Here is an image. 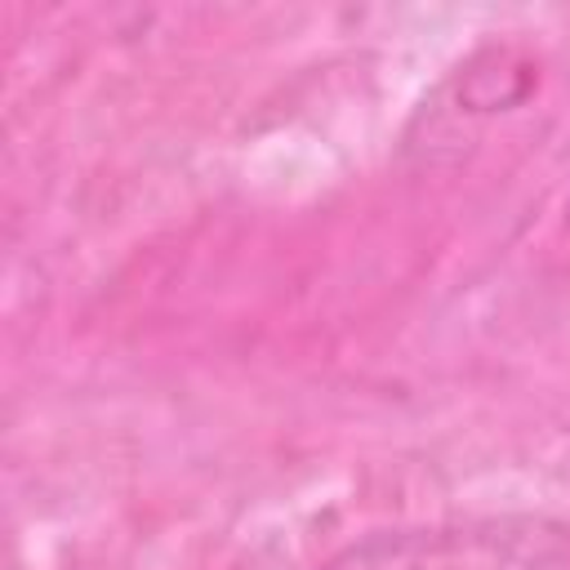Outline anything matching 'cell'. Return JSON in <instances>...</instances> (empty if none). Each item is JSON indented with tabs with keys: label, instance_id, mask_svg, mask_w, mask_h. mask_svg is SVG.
Returning a JSON list of instances; mask_svg holds the SVG:
<instances>
[{
	"label": "cell",
	"instance_id": "1",
	"mask_svg": "<svg viewBox=\"0 0 570 570\" xmlns=\"http://www.w3.org/2000/svg\"><path fill=\"white\" fill-rule=\"evenodd\" d=\"M321 570H570V525L530 512L374 530Z\"/></svg>",
	"mask_w": 570,
	"mask_h": 570
}]
</instances>
